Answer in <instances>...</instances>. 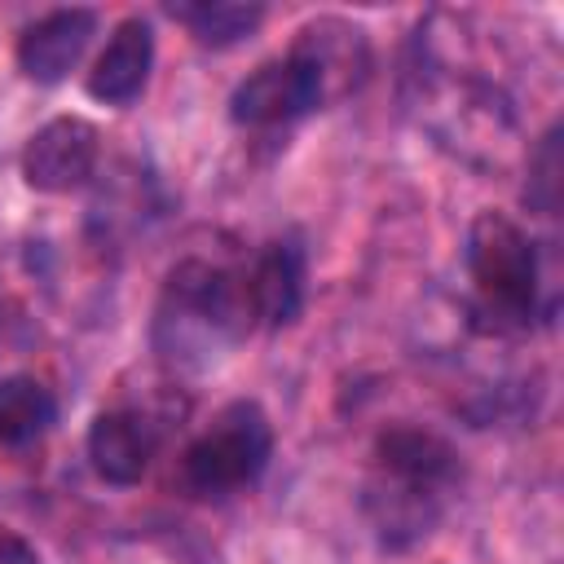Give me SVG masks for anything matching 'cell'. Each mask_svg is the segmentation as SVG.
<instances>
[{"label": "cell", "instance_id": "2", "mask_svg": "<svg viewBox=\"0 0 564 564\" xmlns=\"http://www.w3.org/2000/svg\"><path fill=\"white\" fill-rule=\"evenodd\" d=\"M273 449L269 419L256 401H234L216 414V423L185 449L181 480L198 498H220L242 485H251Z\"/></svg>", "mask_w": 564, "mask_h": 564}, {"label": "cell", "instance_id": "10", "mask_svg": "<svg viewBox=\"0 0 564 564\" xmlns=\"http://www.w3.org/2000/svg\"><path fill=\"white\" fill-rule=\"evenodd\" d=\"M247 304L251 317H260L264 326H286L295 322L300 304H304V260L291 242H269L251 273H247Z\"/></svg>", "mask_w": 564, "mask_h": 564}, {"label": "cell", "instance_id": "7", "mask_svg": "<svg viewBox=\"0 0 564 564\" xmlns=\"http://www.w3.org/2000/svg\"><path fill=\"white\" fill-rule=\"evenodd\" d=\"M97 31L93 9H53L40 22H31L18 40V66L35 84H62L70 66L84 57L88 40Z\"/></svg>", "mask_w": 564, "mask_h": 564}, {"label": "cell", "instance_id": "9", "mask_svg": "<svg viewBox=\"0 0 564 564\" xmlns=\"http://www.w3.org/2000/svg\"><path fill=\"white\" fill-rule=\"evenodd\" d=\"M154 441L145 419L128 410H106L88 427V463L106 485H137L150 467Z\"/></svg>", "mask_w": 564, "mask_h": 564}, {"label": "cell", "instance_id": "13", "mask_svg": "<svg viewBox=\"0 0 564 564\" xmlns=\"http://www.w3.org/2000/svg\"><path fill=\"white\" fill-rule=\"evenodd\" d=\"M0 564H40V555H35V546L22 533L0 524Z\"/></svg>", "mask_w": 564, "mask_h": 564}, {"label": "cell", "instance_id": "8", "mask_svg": "<svg viewBox=\"0 0 564 564\" xmlns=\"http://www.w3.org/2000/svg\"><path fill=\"white\" fill-rule=\"evenodd\" d=\"M154 31L145 18H123L88 70V93L106 106H132L150 79Z\"/></svg>", "mask_w": 564, "mask_h": 564}, {"label": "cell", "instance_id": "11", "mask_svg": "<svg viewBox=\"0 0 564 564\" xmlns=\"http://www.w3.org/2000/svg\"><path fill=\"white\" fill-rule=\"evenodd\" d=\"M53 414H57V401L40 379H31V375L0 379V445L4 449L40 441L48 432Z\"/></svg>", "mask_w": 564, "mask_h": 564}, {"label": "cell", "instance_id": "6", "mask_svg": "<svg viewBox=\"0 0 564 564\" xmlns=\"http://www.w3.org/2000/svg\"><path fill=\"white\" fill-rule=\"evenodd\" d=\"M291 57H300L317 88H322V101L330 97H344L348 88L361 84L366 66H370V53H366V35L344 22V18H317L300 31V40L291 44Z\"/></svg>", "mask_w": 564, "mask_h": 564}, {"label": "cell", "instance_id": "1", "mask_svg": "<svg viewBox=\"0 0 564 564\" xmlns=\"http://www.w3.org/2000/svg\"><path fill=\"white\" fill-rule=\"evenodd\" d=\"M467 273L476 286V317L485 330H520L538 304V247L502 216L480 212L467 234Z\"/></svg>", "mask_w": 564, "mask_h": 564}, {"label": "cell", "instance_id": "12", "mask_svg": "<svg viewBox=\"0 0 564 564\" xmlns=\"http://www.w3.org/2000/svg\"><path fill=\"white\" fill-rule=\"evenodd\" d=\"M172 18L185 22L198 44L225 48V44L247 40L260 26L264 9L260 4H242V0H194V4H172Z\"/></svg>", "mask_w": 564, "mask_h": 564}, {"label": "cell", "instance_id": "4", "mask_svg": "<svg viewBox=\"0 0 564 564\" xmlns=\"http://www.w3.org/2000/svg\"><path fill=\"white\" fill-rule=\"evenodd\" d=\"M97 167V128L79 115H57L22 150V176L40 194H70Z\"/></svg>", "mask_w": 564, "mask_h": 564}, {"label": "cell", "instance_id": "5", "mask_svg": "<svg viewBox=\"0 0 564 564\" xmlns=\"http://www.w3.org/2000/svg\"><path fill=\"white\" fill-rule=\"evenodd\" d=\"M375 476L388 485H401L410 494H423L432 502H445V494L458 480V454L436 432L388 427L375 441Z\"/></svg>", "mask_w": 564, "mask_h": 564}, {"label": "cell", "instance_id": "3", "mask_svg": "<svg viewBox=\"0 0 564 564\" xmlns=\"http://www.w3.org/2000/svg\"><path fill=\"white\" fill-rule=\"evenodd\" d=\"M317 106H322V88H317L313 70L286 53L278 62H264L260 70H251L234 88L229 119L242 128H278V123H291Z\"/></svg>", "mask_w": 564, "mask_h": 564}]
</instances>
